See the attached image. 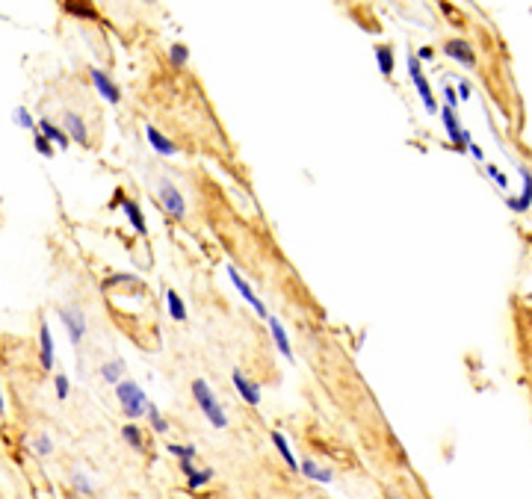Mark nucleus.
I'll return each instance as SVG.
<instances>
[{
	"label": "nucleus",
	"instance_id": "f257e3e1",
	"mask_svg": "<svg viewBox=\"0 0 532 499\" xmlns=\"http://www.w3.org/2000/svg\"><path fill=\"white\" fill-rule=\"evenodd\" d=\"M192 396H195V402H199L202 414L207 416V423H210L213 429H225V426H228V414H225V408L219 405L216 393L207 387L204 378H195V382H192Z\"/></svg>",
	"mask_w": 532,
	"mask_h": 499
},
{
	"label": "nucleus",
	"instance_id": "f03ea898",
	"mask_svg": "<svg viewBox=\"0 0 532 499\" xmlns=\"http://www.w3.org/2000/svg\"><path fill=\"white\" fill-rule=\"evenodd\" d=\"M115 396H118V402H122V411L127 420H140L142 414H148V405H151L148 396L140 384L130 382V378H125V382L115 387Z\"/></svg>",
	"mask_w": 532,
	"mask_h": 499
},
{
	"label": "nucleus",
	"instance_id": "7ed1b4c3",
	"mask_svg": "<svg viewBox=\"0 0 532 499\" xmlns=\"http://www.w3.org/2000/svg\"><path fill=\"white\" fill-rule=\"evenodd\" d=\"M157 201H160V207L177 219V222H184V216H187V204H184V192L177 189L169 177H160V184H157Z\"/></svg>",
	"mask_w": 532,
	"mask_h": 499
},
{
	"label": "nucleus",
	"instance_id": "20e7f679",
	"mask_svg": "<svg viewBox=\"0 0 532 499\" xmlns=\"http://www.w3.org/2000/svg\"><path fill=\"white\" fill-rule=\"evenodd\" d=\"M408 74H411V80H414V89H417V95H420V101H423L426 112H438V101H435V95H432L429 77H426L423 68H420L417 53H411V56H408Z\"/></svg>",
	"mask_w": 532,
	"mask_h": 499
},
{
	"label": "nucleus",
	"instance_id": "39448f33",
	"mask_svg": "<svg viewBox=\"0 0 532 499\" xmlns=\"http://www.w3.org/2000/svg\"><path fill=\"white\" fill-rule=\"evenodd\" d=\"M59 319H63V325H66V331H68V337H71V343L74 346H80L83 343V337H86V313L80 310V308H63L59 310Z\"/></svg>",
	"mask_w": 532,
	"mask_h": 499
},
{
	"label": "nucleus",
	"instance_id": "423d86ee",
	"mask_svg": "<svg viewBox=\"0 0 532 499\" xmlns=\"http://www.w3.org/2000/svg\"><path fill=\"white\" fill-rule=\"evenodd\" d=\"M228 278H231V284L236 287V293H240V295L246 298V302H249V305L254 308V313H258L261 319H266V322H269V316H272V313L266 310V305L261 302V298H258V295H254V290H251V284L246 281V278H243L240 272H236V266H228Z\"/></svg>",
	"mask_w": 532,
	"mask_h": 499
},
{
	"label": "nucleus",
	"instance_id": "0eeeda50",
	"mask_svg": "<svg viewBox=\"0 0 532 499\" xmlns=\"http://www.w3.org/2000/svg\"><path fill=\"white\" fill-rule=\"evenodd\" d=\"M441 122H444V130H447V136H449V142L456 145L459 151H467V145L473 142V139H470V133H467V130H461V122H459L456 110L444 107V110H441Z\"/></svg>",
	"mask_w": 532,
	"mask_h": 499
},
{
	"label": "nucleus",
	"instance_id": "6e6552de",
	"mask_svg": "<svg viewBox=\"0 0 532 499\" xmlns=\"http://www.w3.org/2000/svg\"><path fill=\"white\" fill-rule=\"evenodd\" d=\"M110 207H122V210H125V216H127V222L136 228V233H140V236H145V233H148V225H145V216H142L140 204H136L133 198H125V192H122V189L115 192V198L110 201Z\"/></svg>",
	"mask_w": 532,
	"mask_h": 499
},
{
	"label": "nucleus",
	"instance_id": "1a4fd4ad",
	"mask_svg": "<svg viewBox=\"0 0 532 499\" xmlns=\"http://www.w3.org/2000/svg\"><path fill=\"white\" fill-rule=\"evenodd\" d=\"M63 130L68 133L71 142H77V145H89V130H86V122H83V115H80V112L66 110V115H63Z\"/></svg>",
	"mask_w": 532,
	"mask_h": 499
},
{
	"label": "nucleus",
	"instance_id": "9d476101",
	"mask_svg": "<svg viewBox=\"0 0 532 499\" xmlns=\"http://www.w3.org/2000/svg\"><path fill=\"white\" fill-rule=\"evenodd\" d=\"M444 53L452 56L456 63L467 65V68L476 65V53H473V48L467 45V38H447V42H444Z\"/></svg>",
	"mask_w": 532,
	"mask_h": 499
},
{
	"label": "nucleus",
	"instance_id": "9b49d317",
	"mask_svg": "<svg viewBox=\"0 0 532 499\" xmlns=\"http://www.w3.org/2000/svg\"><path fill=\"white\" fill-rule=\"evenodd\" d=\"M89 77H92V83H95L98 95H101L104 101H110V104H118V101H122V92H118V86L110 80L107 71H101V68H89Z\"/></svg>",
	"mask_w": 532,
	"mask_h": 499
},
{
	"label": "nucleus",
	"instance_id": "f8f14e48",
	"mask_svg": "<svg viewBox=\"0 0 532 499\" xmlns=\"http://www.w3.org/2000/svg\"><path fill=\"white\" fill-rule=\"evenodd\" d=\"M231 378H234V387H236V393L243 396V402L246 405H251V408H258L261 405V387L251 382V378H246L243 375V369H234L231 372Z\"/></svg>",
	"mask_w": 532,
	"mask_h": 499
},
{
	"label": "nucleus",
	"instance_id": "ddd939ff",
	"mask_svg": "<svg viewBox=\"0 0 532 499\" xmlns=\"http://www.w3.org/2000/svg\"><path fill=\"white\" fill-rule=\"evenodd\" d=\"M521 181H523L521 198H506V204H508L511 210H518V213H523V210L532 207V172H529V169H521Z\"/></svg>",
	"mask_w": 532,
	"mask_h": 499
},
{
	"label": "nucleus",
	"instance_id": "4468645a",
	"mask_svg": "<svg viewBox=\"0 0 532 499\" xmlns=\"http://www.w3.org/2000/svg\"><path fill=\"white\" fill-rule=\"evenodd\" d=\"M299 473H302L305 478H311V482H320V485H328L331 478H334V473H331L328 467L317 464V461H313V458H302V464H299Z\"/></svg>",
	"mask_w": 532,
	"mask_h": 499
},
{
	"label": "nucleus",
	"instance_id": "2eb2a0df",
	"mask_svg": "<svg viewBox=\"0 0 532 499\" xmlns=\"http://www.w3.org/2000/svg\"><path fill=\"white\" fill-rule=\"evenodd\" d=\"M269 334H272V343L278 346V352L287 357V361H293V346H290V337H287L284 325L278 322V316H269Z\"/></svg>",
	"mask_w": 532,
	"mask_h": 499
},
{
	"label": "nucleus",
	"instance_id": "dca6fc26",
	"mask_svg": "<svg viewBox=\"0 0 532 499\" xmlns=\"http://www.w3.org/2000/svg\"><path fill=\"white\" fill-rule=\"evenodd\" d=\"M145 136H148V142H151V148H154L157 154H163V157H174V154H177V145L172 142L169 136H163L154 125L145 127Z\"/></svg>",
	"mask_w": 532,
	"mask_h": 499
},
{
	"label": "nucleus",
	"instance_id": "f3484780",
	"mask_svg": "<svg viewBox=\"0 0 532 499\" xmlns=\"http://www.w3.org/2000/svg\"><path fill=\"white\" fill-rule=\"evenodd\" d=\"M181 470H184V476H187V485H189V490H199V488H204L210 478H213V470L207 467V470H199L192 461H181Z\"/></svg>",
	"mask_w": 532,
	"mask_h": 499
},
{
	"label": "nucleus",
	"instance_id": "a211bd4d",
	"mask_svg": "<svg viewBox=\"0 0 532 499\" xmlns=\"http://www.w3.org/2000/svg\"><path fill=\"white\" fill-rule=\"evenodd\" d=\"M38 133H42L45 139H51V142H53L56 148H68V145H71L68 133H66L63 127H56L53 122H48V118H42V122H38Z\"/></svg>",
	"mask_w": 532,
	"mask_h": 499
},
{
	"label": "nucleus",
	"instance_id": "6ab92c4d",
	"mask_svg": "<svg viewBox=\"0 0 532 499\" xmlns=\"http://www.w3.org/2000/svg\"><path fill=\"white\" fill-rule=\"evenodd\" d=\"M269 437H272L275 449H278V455L284 458V464H287V467H290L293 473H299V461H296V455H293V449H290V443H287V437H284V434H281L278 429H275V431H272Z\"/></svg>",
	"mask_w": 532,
	"mask_h": 499
},
{
	"label": "nucleus",
	"instance_id": "aec40b11",
	"mask_svg": "<svg viewBox=\"0 0 532 499\" xmlns=\"http://www.w3.org/2000/svg\"><path fill=\"white\" fill-rule=\"evenodd\" d=\"M38 346H42V367L53 369V337H51V328L45 322H42V328H38Z\"/></svg>",
	"mask_w": 532,
	"mask_h": 499
},
{
	"label": "nucleus",
	"instance_id": "412c9836",
	"mask_svg": "<svg viewBox=\"0 0 532 499\" xmlns=\"http://www.w3.org/2000/svg\"><path fill=\"white\" fill-rule=\"evenodd\" d=\"M122 372H125V361H104L101 364V378H104L107 384H113V387H118V384L125 382Z\"/></svg>",
	"mask_w": 532,
	"mask_h": 499
},
{
	"label": "nucleus",
	"instance_id": "4be33fe9",
	"mask_svg": "<svg viewBox=\"0 0 532 499\" xmlns=\"http://www.w3.org/2000/svg\"><path fill=\"white\" fill-rule=\"evenodd\" d=\"M166 308H169V316L174 319V322H184L187 319V305L181 302V295H177L174 290H166Z\"/></svg>",
	"mask_w": 532,
	"mask_h": 499
},
{
	"label": "nucleus",
	"instance_id": "5701e85b",
	"mask_svg": "<svg viewBox=\"0 0 532 499\" xmlns=\"http://www.w3.org/2000/svg\"><path fill=\"white\" fill-rule=\"evenodd\" d=\"M122 437H125V443H127L130 449L145 452V437H142V431H140V426H136V423H127V426L122 429Z\"/></svg>",
	"mask_w": 532,
	"mask_h": 499
},
{
	"label": "nucleus",
	"instance_id": "b1692460",
	"mask_svg": "<svg viewBox=\"0 0 532 499\" xmlns=\"http://www.w3.org/2000/svg\"><path fill=\"white\" fill-rule=\"evenodd\" d=\"M376 63H379L382 77H390V74H393V48H390V45H379V48H376Z\"/></svg>",
	"mask_w": 532,
	"mask_h": 499
},
{
	"label": "nucleus",
	"instance_id": "393cba45",
	"mask_svg": "<svg viewBox=\"0 0 532 499\" xmlns=\"http://www.w3.org/2000/svg\"><path fill=\"white\" fill-rule=\"evenodd\" d=\"M71 485H74V490L80 493V496H92V493H95V485H92V478H89L86 473H80V470H77V473L71 476Z\"/></svg>",
	"mask_w": 532,
	"mask_h": 499
},
{
	"label": "nucleus",
	"instance_id": "a878e982",
	"mask_svg": "<svg viewBox=\"0 0 532 499\" xmlns=\"http://www.w3.org/2000/svg\"><path fill=\"white\" fill-rule=\"evenodd\" d=\"M12 118H15V125L18 127H27V130H38V122L30 115V110L27 107H15L12 110Z\"/></svg>",
	"mask_w": 532,
	"mask_h": 499
},
{
	"label": "nucleus",
	"instance_id": "bb28decb",
	"mask_svg": "<svg viewBox=\"0 0 532 499\" xmlns=\"http://www.w3.org/2000/svg\"><path fill=\"white\" fill-rule=\"evenodd\" d=\"M145 416H148V423H151V429H154L157 434H166V431H169V423H166V416H163L160 411H157V405H154V402L148 405V414H145Z\"/></svg>",
	"mask_w": 532,
	"mask_h": 499
},
{
	"label": "nucleus",
	"instance_id": "cd10ccee",
	"mask_svg": "<svg viewBox=\"0 0 532 499\" xmlns=\"http://www.w3.org/2000/svg\"><path fill=\"white\" fill-rule=\"evenodd\" d=\"M166 449L177 458V461H192V458H195V446L192 443H169Z\"/></svg>",
	"mask_w": 532,
	"mask_h": 499
},
{
	"label": "nucleus",
	"instance_id": "c85d7f7f",
	"mask_svg": "<svg viewBox=\"0 0 532 499\" xmlns=\"http://www.w3.org/2000/svg\"><path fill=\"white\" fill-rule=\"evenodd\" d=\"M30 446H33V452H36V455H42V458L53 452V441H51V437H48V434H36Z\"/></svg>",
	"mask_w": 532,
	"mask_h": 499
},
{
	"label": "nucleus",
	"instance_id": "c756f323",
	"mask_svg": "<svg viewBox=\"0 0 532 499\" xmlns=\"http://www.w3.org/2000/svg\"><path fill=\"white\" fill-rule=\"evenodd\" d=\"M169 59H172V65H187V59H189V48L187 45H172L169 48Z\"/></svg>",
	"mask_w": 532,
	"mask_h": 499
},
{
	"label": "nucleus",
	"instance_id": "7c9ffc66",
	"mask_svg": "<svg viewBox=\"0 0 532 499\" xmlns=\"http://www.w3.org/2000/svg\"><path fill=\"white\" fill-rule=\"evenodd\" d=\"M485 174H488L491 181H494V184H497L500 189H508V177H506V174H503V172H500L497 166H488V169H485Z\"/></svg>",
	"mask_w": 532,
	"mask_h": 499
},
{
	"label": "nucleus",
	"instance_id": "2f4dec72",
	"mask_svg": "<svg viewBox=\"0 0 532 499\" xmlns=\"http://www.w3.org/2000/svg\"><path fill=\"white\" fill-rule=\"evenodd\" d=\"M36 151L42 154V157H51V154H53V142H51V139H45L38 130H36Z\"/></svg>",
	"mask_w": 532,
	"mask_h": 499
},
{
	"label": "nucleus",
	"instance_id": "473e14b6",
	"mask_svg": "<svg viewBox=\"0 0 532 499\" xmlns=\"http://www.w3.org/2000/svg\"><path fill=\"white\" fill-rule=\"evenodd\" d=\"M66 12L80 15V18H95V9H86V4H66Z\"/></svg>",
	"mask_w": 532,
	"mask_h": 499
},
{
	"label": "nucleus",
	"instance_id": "72a5a7b5",
	"mask_svg": "<svg viewBox=\"0 0 532 499\" xmlns=\"http://www.w3.org/2000/svg\"><path fill=\"white\" fill-rule=\"evenodd\" d=\"M53 384H56V399H66V396H68L71 384H68V378H66V375H56V378H53Z\"/></svg>",
	"mask_w": 532,
	"mask_h": 499
},
{
	"label": "nucleus",
	"instance_id": "f704fd0d",
	"mask_svg": "<svg viewBox=\"0 0 532 499\" xmlns=\"http://www.w3.org/2000/svg\"><path fill=\"white\" fill-rule=\"evenodd\" d=\"M444 98H447V107L449 110H456L461 101H459V92H456V86H444Z\"/></svg>",
	"mask_w": 532,
	"mask_h": 499
},
{
	"label": "nucleus",
	"instance_id": "c9c22d12",
	"mask_svg": "<svg viewBox=\"0 0 532 499\" xmlns=\"http://www.w3.org/2000/svg\"><path fill=\"white\" fill-rule=\"evenodd\" d=\"M456 92H459V101H467V98H470V83H467V80H459Z\"/></svg>",
	"mask_w": 532,
	"mask_h": 499
},
{
	"label": "nucleus",
	"instance_id": "e433bc0d",
	"mask_svg": "<svg viewBox=\"0 0 532 499\" xmlns=\"http://www.w3.org/2000/svg\"><path fill=\"white\" fill-rule=\"evenodd\" d=\"M467 148H470V154H473V157H476V159H485V151H482V148H479L476 142H470Z\"/></svg>",
	"mask_w": 532,
	"mask_h": 499
},
{
	"label": "nucleus",
	"instance_id": "4c0bfd02",
	"mask_svg": "<svg viewBox=\"0 0 532 499\" xmlns=\"http://www.w3.org/2000/svg\"><path fill=\"white\" fill-rule=\"evenodd\" d=\"M435 53H432V48H420V59H432Z\"/></svg>",
	"mask_w": 532,
	"mask_h": 499
},
{
	"label": "nucleus",
	"instance_id": "58836bf2",
	"mask_svg": "<svg viewBox=\"0 0 532 499\" xmlns=\"http://www.w3.org/2000/svg\"><path fill=\"white\" fill-rule=\"evenodd\" d=\"M0 414H4V384H0Z\"/></svg>",
	"mask_w": 532,
	"mask_h": 499
},
{
	"label": "nucleus",
	"instance_id": "ea45409f",
	"mask_svg": "<svg viewBox=\"0 0 532 499\" xmlns=\"http://www.w3.org/2000/svg\"><path fill=\"white\" fill-rule=\"evenodd\" d=\"M387 499H402V496H397V493H387Z\"/></svg>",
	"mask_w": 532,
	"mask_h": 499
}]
</instances>
